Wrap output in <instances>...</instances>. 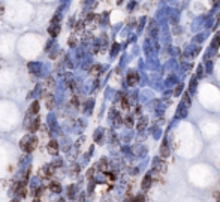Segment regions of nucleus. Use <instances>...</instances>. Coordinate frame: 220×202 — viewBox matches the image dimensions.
Returning a JSON list of instances; mask_svg holds the SVG:
<instances>
[{
	"mask_svg": "<svg viewBox=\"0 0 220 202\" xmlns=\"http://www.w3.org/2000/svg\"><path fill=\"white\" fill-rule=\"evenodd\" d=\"M50 190H51L53 193H60V192H62V186H60L57 181H51V183H50Z\"/></svg>",
	"mask_w": 220,
	"mask_h": 202,
	"instance_id": "obj_5",
	"label": "nucleus"
},
{
	"mask_svg": "<svg viewBox=\"0 0 220 202\" xmlns=\"http://www.w3.org/2000/svg\"><path fill=\"white\" fill-rule=\"evenodd\" d=\"M121 106H123V109H127L129 108V102H127V99L124 96L121 97Z\"/></svg>",
	"mask_w": 220,
	"mask_h": 202,
	"instance_id": "obj_10",
	"label": "nucleus"
},
{
	"mask_svg": "<svg viewBox=\"0 0 220 202\" xmlns=\"http://www.w3.org/2000/svg\"><path fill=\"white\" fill-rule=\"evenodd\" d=\"M46 106H48V109H51V108L54 106V100H53V97L46 99Z\"/></svg>",
	"mask_w": 220,
	"mask_h": 202,
	"instance_id": "obj_11",
	"label": "nucleus"
},
{
	"mask_svg": "<svg viewBox=\"0 0 220 202\" xmlns=\"http://www.w3.org/2000/svg\"><path fill=\"white\" fill-rule=\"evenodd\" d=\"M41 193H42V189H36V190H35V196H36V198L41 196Z\"/></svg>",
	"mask_w": 220,
	"mask_h": 202,
	"instance_id": "obj_13",
	"label": "nucleus"
},
{
	"mask_svg": "<svg viewBox=\"0 0 220 202\" xmlns=\"http://www.w3.org/2000/svg\"><path fill=\"white\" fill-rule=\"evenodd\" d=\"M48 151H50L51 154H57V151H59V144H57V141H50L48 142Z\"/></svg>",
	"mask_w": 220,
	"mask_h": 202,
	"instance_id": "obj_4",
	"label": "nucleus"
},
{
	"mask_svg": "<svg viewBox=\"0 0 220 202\" xmlns=\"http://www.w3.org/2000/svg\"><path fill=\"white\" fill-rule=\"evenodd\" d=\"M138 81H139V75H138L135 71H132V72L127 74V84H129V85H136Z\"/></svg>",
	"mask_w": 220,
	"mask_h": 202,
	"instance_id": "obj_2",
	"label": "nucleus"
},
{
	"mask_svg": "<svg viewBox=\"0 0 220 202\" xmlns=\"http://www.w3.org/2000/svg\"><path fill=\"white\" fill-rule=\"evenodd\" d=\"M160 154H162V157H168L169 156V150H168V145L166 144H163L160 147Z\"/></svg>",
	"mask_w": 220,
	"mask_h": 202,
	"instance_id": "obj_9",
	"label": "nucleus"
},
{
	"mask_svg": "<svg viewBox=\"0 0 220 202\" xmlns=\"http://www.w3.org/2000/svg\"><path fill=\"white\" fill-rule=\"evenodd\" d=\"M38 112H39V102H33V103L30 105L29 114H30V115H36Z\"/></svg>",
	"mask_w": 220,
	"mask_h": 202,
	"instance_id": "obj_7",
	"label": "nucleus"
},
{
	"mask_svg": "<svg viewBox=\"0 0 220 202\" xmlns=\"http://www.w3.org/2000/svg\"><path fill=\"white\" fill-rule=\"evenodd\" d=\"M151 183H153V180H151V177L150 175H147L145 178H144V181H142V189L144 190H147L150 186H151Z\"/></svg>",
	"mask_w": 220,
	"mask_h": 202,
	"instance_id": "obj_8",
	"label": "nucleus"
},
{
	"mask_svg": "<svg viewBox=\"0 0 220 202\" xmlns=\"http://www.w3.org/2000/svg\"><path fill=\"white\" fill-rule=\"evenodd\" d=\"M57 202H66V201H64V199H59Z\"/></svg>",
	"mask_w": 220,
	"mask_h": 202,
	"instance_id": "obj_16",
	"label": "nucleus"
},
{
	"mask_svg": "<svg viewBox=\"0 0 220 202\" xmlns=\"http://www.w3.org/2000/svg\"><path fill=\"white\" fill-rule=\"evenodd\" d=\"M48 33H50L53 38L59 36V33H60V26H50V27H48Z\"/></svg>",
	"mask_w": 220,
	"mask_h": 202,
	"instance_id": "obj_6",
	"label": "nucleus"
},
{
	"mask_svg": "<svg viewBox=\"0 0 220 202\" xmlns=\"http://www.w3.org/2000/svg\"><path fill=\"white\" fill-rule=\"evenodd\" d=\"M36 145H38V139H36L35 136H32V138H22V139H21V144H20L21 150L26 151V153L33 151V150L36 148Z\"/></svg>",
	"mask_w": 220,
	"mask_h": 202,
	"instance_id": "obj_1",
	"label": "nucleus"
},
{
	"mask_svg": "<svg viewBox=\"0 0 220 202\" xmlns=\"http://www.w3.org/2000/svg\"><path fill=\"white\" fill-rule=\"evenodd\" d=\"M39 126H41V120H39V117L33 118V120H32V123L29 124V130H30V133H35V132H38Z\"/></svg>",
	"mask_w": 220,
	"mask_h": 202,
	"instance_id": "obj_3",
	"label": "nucleus"
},
{
	"mask_svg": "<svg viewBox=\"0 0 220 202\" xmlns=\"http://www.w3.org/2000/svg\"><path fill=\"white\" fill-rule=\"evenodd\" d=\"M91 71H93V72H91L93 75H97V74H99V71H101V66H94Z\"/></svg>",
	"mask_w": 220,
	"mask_h": 202,
	"instance_id": "obj_12",
	"label": "nucleus"
},
{
	"mask_svg": "<svg viewBox=\"0 0 220 202\" xmlns=\"http://www.w3.org/2000/svg\"><path fill=\"white\" fill-rule=\"evenodd\" d=\"M217 202H220V193L217 195Z\"/></svg>",
	"mask_w": 220,
	"mask_h": 202,
	"instance_id": "obj_15",
	"label": "nucleus"
},
{
	"mask_svg": "<svg viewBox=\"0 0 220 202\" xmlns=\"http://www.w3.org/2000/svg\"><path fill=\"white\" fill-rule=\"evenodd\" d=\"M72 105L78 106V100H77V97H72Z\"/></svg>",
	"mask_w": 220,
	"mask_h": 202,
	"instance_id": "obj_14",
	"label": "nucleus"
}]
</instances>
